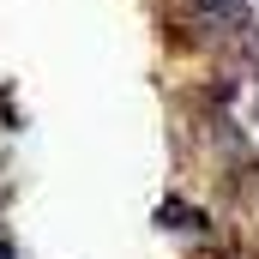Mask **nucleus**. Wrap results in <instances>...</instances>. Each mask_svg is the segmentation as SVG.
<instances>
[{"mask_svg": "<svg viewBox=\"0 0 259 259\" xmlns=\"http://www.w3.org/2000/svg\"><path fill=\"white\" fill-rule=\"evenodd\" d=\"M0 259H12V247H0Z\"/></svg>", "mask_w": 259, "mask_h": 259, "instance_id": "obj_1", "label": "nucleus"}]
</instances>
